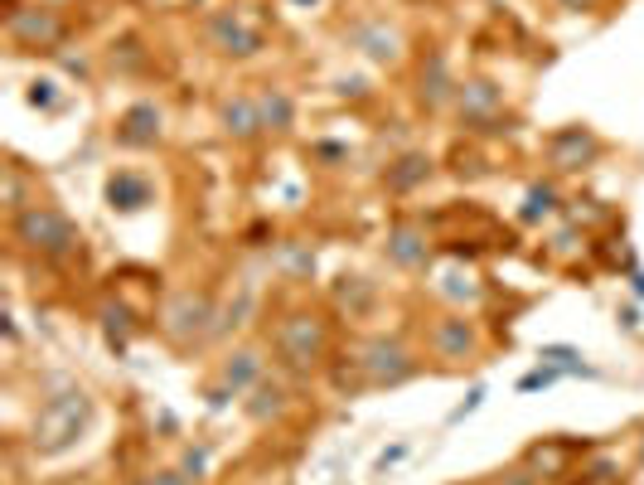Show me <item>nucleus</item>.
<instances>
[{
  "instance_id": "nucleus-20",
  "label": "nucleus",
  "mask_w": 644,
  "mask_h": 485,
  "mask_svg": "<svg viewBox=\"0 0 644 485\" xmlns=\"http://www.w3.org/2000/svg\"><path fill=\"white\" fill-rule=\"evenodd\" d=\"M557 209V189L553 185H533L528 189V204H523V223H538Z\"/></svg>"
},
{
  "instance_id": "nucleus-10",
  "label": "nucleus",
  "mask_w": 644,
  "mask_h": 485,
  "mask_svg": "<svg viewBox=\"0 0 644 485\" xmlns=\"http://www.w3.org/2000/svg\"><path fill=\"white\" fill-rule=\"evenodd\" d=\"M219 378H223V388H219V398H213V403L237 398L243 388H257V384H262V354H257V350H233L228 359H223Z\"/></svg>"
},
{
  "instance_id": "nucleus-18",
  "label": "nucleus",
  "mask_w": 644,
  "mask_h": 485,
  "mask_svg": "<svg viewBox=\"0 0 644 485\" xmlns=\"http://www.w3.org/2000/svg\"><path fill=\"white\" fill-rule=\"evenodd\" d=\"M456 102H460V112L480 117V112L499 108V88H494V82H485V78H475V82H456Z\"/></svg>"
},
{
  "instance_id": "nucleus-13",
  "label": "nucleus",
  "mask_w": 644,
  "mask_h": 485,
  "mask_svg": "<svg viewBox=\"0 0 644 485\" xmlns=\"http://www.w3.org/2000/svg\"><path fill=\"white\" fill-rule=\"evenodd\" d=\"M388 257L398 267H422L426 263V233L416 229V223H392V233H388Z\"/></svg>"
},
{
  "instance_id": "nucleus-17",
  "label": "nucleus",
  "mask_w": 644,
  "mask_h": 485,
  "mask_svg": "<svg viewBox=\"0 0 644 485\" xmlns=\"http://www.w3.org/2000/svg\"><path fill=\"white\" fill-rule=\"evenodd\" d=\"M247 418L253 422H271V418H281L286 412V388L281 384H267V378H262V384L253 388V398H247Z\"/></svg>"
},
{
  "instance_id": "nucleus-3",
  "label": "nucleus",
  "mask_w": 644,
  "mask_h": 485,
  "mask_svg": "<svg viewBox=\"0 0 644 485\" xmlns=\"http://www.w3.org/2000/svg\"><path fill=\"white\" fill-rule=\"evenodd\" d=\"M354 364L364 369V384L368 388H392V384H402V378L416 374V354L402 345V340H383V335L368 340Z\"/></svg>"
},
{
  "instance_id": "nucleus-1",
  "label": "nucleus",
  "mask_w": 644,
  "mask_h": 485,
  "mask_svg": "<svg viewBox=\"0 0 644 485\" xmlns=\"http://www.w3.org/2000/svg\"><path fill=\"white\" fill-rule=\"evenodd\" d=\"M88 418H92V398L82 394V388L54 394L30 422V452L34 456H64L68 446H78V437L88 432Z\"/></svg>"
},
{
  "instance_id": "nucleus-11",
  "label": "nucleus",
  "mask_w": 644,
  "mask_h": 485,
  "mask_svg": "<svg viewBox=\"0 0 644 485\" xmlns=\"http://www.w3.org/2000/svg\"><path fill=\"white\" fill-rule=\"evenodd\" d=\"M209 44H213L219 54L247 58V54H257V49H262V34H257V30H247L237 15H219V20L209 25Z\"/></svg>"
},
{
  "instance_id": "nucleus-6",
  "label": "nucleus",
  "mask_w": 644,
  "mask_h": 485,
  "mask_svg": "<svg viewBox=\"0 0 644 485\" xmlns=\"http://www.w3.org/2000/svg\"><path fill=\"white\" fill-rule=\"evenodd\" d=\"M5 30H10V39H15V44H25V49H54V44L64 39V20H58L49 5L10 10Z\"/></svg>"
},
{
  "instance_id": "nucleus-22",
  "label": "nucleus",
  "mask_w": 644,
  "mask_h": 485,
  "mask_svg": "<svg viewBox=\"0 0 644 485\" xmlns=\"http://www.w3.org/2000/svg\"><path fill=\"white\" fill-rule=\"evenodd\" d=\"M310 267H315V253H310V247H296V253H281V272H286V277H305Z\"/></svg>"
},
{
  "instance_id": "nucleus-16",
  "label": "nucleus",
  "mask_w": 644,
  "mask_h": 485,
  "mask_svg": "<svg viewBox=\"0 0 644 485\" xmlns=\"http://www.w3.org/2000/svg\"><path fill=\"white\" fill-rule=\"evenodd\" d=\"M257 112H262V126H267V132H291V122H296V108H291V98H286L281 88H262Z\"/></svg>"
},
{
  "instance_id": "nucleus-21",
  "label": "nucleus",
  "mask_w": 644,
  "mask_h": 485,
  "mask_svg": "<svg viewBox=\"0 0 644 485\" xmlns=\"http://www.w3.org/2000/svg\"><path fill=\"white\" fill-rule=\"evenodd\" d=\"M364 44H368V58H378V64H392V58H398V34L374 30V34H364Z\"/></svg>"
},
{
  "instance_id": "nucleus-5",
  "label": "nucleus",
  "mask_w": 644,
  "mask_h": 485,
  "mask_svg": "<svg viewBox=\"0 0 644 485\" xmlns=\"http://www.w3.org/2000/svg\"><path fill=\"white\" fill-rule=\"evenodd\" d=\"M277 345H281V359L291 364V369H310V364L325 354V325H320V316H291V321L281 325Z\"/></svg>"
},
{
  "instance_id": "nucleus-7",
  "label": "nucleus",
  "mask_w": 644,
  "mask_h": 485,
  "mask_svg": "<svg viewBox=\"0 0 644 485\" xmlns=\"http://www.w3.org/2000/svg\"><path fill=\"white\" fill-rule=\"evenodd\" d=\"M601 136H591L587 126H567V132H557L553 141H547V165L553 170H587V165L601 156Z\"/></svg>"
},
{
  "instance_id": "nucleus-15",
  "label": "nucleus",
  "mask_w": 644,
  "mask_h": 485,
  "mask_svg": "<svg viewBox=\"0 0 644 485\" xmlns=\"http://www.w3.org/2000/svg\"><path fill=\"white\" fill-rule=\"evenodd\" d=\"M426 175H432V160L422 156V151H408V156H398L388 165V189L392 195H408L412 185H422Z\"/></svg>"
},
{
  "instance_id": "nucleus-4",
  "label": "nucleus",
  "mask_w": 644,
  "mask_h": 485,
  "mask_svg": "<svg viewBox=\"0 0 644 485\" xmlns=\"http://www.w3.org/2000/svg\"><path fill=\"white\" fill-rule=\"evenodd\" d=\"M209 321H213V306H209L204 291H180V297L165 306L160 330H165L170 345H189V340H199V335H209L213 330Z\"/></svg>"
},
{
  "instance_id": "nucleus-25",
  "label": "nucleus",
  "mask_w": 644,
  "mask_h": 485,
  "mask_svg": "<svg viewBox=\"0 0 644 485\" xmlns=\"http://www.w3.org/2000/svg\"><path fill=\"white\" fill-rule=\"evenodd\" d=\"M146 485H189V476H185V471H155Z\"/></svg>"
},
{
  "instance_id": "nucleus-26",
  "label": "nucleus",
  "mask_w": 644,
  "mask_h": 485,
  "mask_svg": "<svg viewBox=\"0 0 644 485\" xmlns=\"http://www.w3.org/2000/svg\"><path fill=\"white\" fill-rule=\"evenodd\" d=\"M402 456H408V442H398V446H392V452H383V456H378V471L398 466V461H402Z\"/></svg>"
},
{
  "instance_id": "nucleus-14",
  "label": "nucleus",
  "mask_w": 644,
  "mask_h": 485,
  "mask_svg": "<svg viewBox=\"0 0 644 485\" xmlns=\"http://www.w3.org/2000/svg\"><path fill=\"white\" fill-rule=\"evenodd\" d=\"M219 122H223V132L237 136V141H253L257 132H267V126H262V112H257V98H233V102H223Z\"/></svg>"
},
{
  "instance_id": "nucleus-12",
  "label": "nucleus",
  "mask_w": 644,
  "mask_h": 485,
  "mask_svg": "<svg viewBox=\"0 0 644 485\" xmlns=\"http://www.w3.org/2000/svg\"><path fill=\"white\" fill-rule=\"evenodd\" d=\"M107 204L131 214V209H146L150 204V180L136 170H116L112 180H107Z\"/></svg>"
},
{
  "instance_id": "nucleus-23",
  "label": "nucleus",
  "mask_w": 644,
  "mask_h": 485,
  "mask_svg": "<svg viewBox=\"0 0 644 485\" xmlns=\"http://www.w3.org/2000/svg\"><path fill=\"white\" fill-rule=\"evenodd\" d=\"M547 384H557V369H553V364H543V369H533V374L519 378L523 394H533V388H547Z\"/></svg>"
},
{
  "instance_id": "nucleus-8",
  "label": "nucleus",
  "mask_w": 644,
  "mask_h": 485,
  "mask_svg": "<svg viewBox=\"0 0 644 485\" xmlns=\"http://www.w3.org/2000/svg\"><path fill=\"white\" fill-rule=\"evenodd\" d=\"M426 340H432V354H436V359H451V364L470 359L475 345H480V340H475V325L465 321V316H441Z\"/></svg>"
},
{
  "instance_id": "nucleus-19",
  "label": "nucleus",
  "mask_w": 644,
  "mask_h": 485,
  "mask_svg": "<svg viewBox=\"0 0 644 485\" xmlns=\"http://www.w3.org/2000/svg\"><path fill=\"white\" fill-rule=\"evenodd\" d=\"M538 359L553 364V369H567V374H591L587 364H581V350H571V345H543Z\"/></svg>"
},
{
  "instance_id": "nucleus-9",
  "label": "nucleus",
  "mask_w": 644,
  "mask_h": 485,
  "mask_svg": "<svg viewBox=\"0 0 644 485\" xmlns=\"http://www.w3.org/2000/svg\"><path fill=\"white\" fill-rule=\"evenodd\" d=\"M160 136H165V117H160L155 102H136V108H126L122 122H116V141L131 146V151H146Z\"/></svg>"
},
{
  "instance_id": "nucleus-27",
  "label": "nucleus",
  "mask_w": 644,
  "mask_h": 485,
  "mask_svg": "<svg viewBox=\"0 0 644 485\" xmlns=\"http://www.w3.org/2000/svg\"><path fill=\"white\" fill-rule=\"evenodd\" d=\"M640 456H644V442H640Z\"/></svg>"
},
{
  "instance_id": "nucleus-2",
  "label": "nucleus",
  "mask_w": 644,
  "mask_h": 485,
  "mask_svg": "<svg viewBox=\"0 0 644 485\" xmlns=\"http://www.w3.org/2000/svg\"><path fill=\"white\" fill-rule=\"evenodd\" d=\"M15 243H25L30 253H39V257H68V253H78V229L68 223L58 209L49 204H30L25 214H15Z\"/></svg>"
},
{
  "instance_id": "nucleus-24",
  "label": "nucleus",
  "mask_w": 644,
  "mask_h": 485,
  "mask_svg": "<svg viewBox=\"0 0 644 485\" xmlns=\"http://www.w3.org/2000/svg\"><path fill=\"white\" fill-rule=\"evenodd\" d=\"M480 403H485V388H470V398H465V403H460L456 412H451V422H460V418H470V412H475V408H480Z\"/></svg>"
}]
</instances>
